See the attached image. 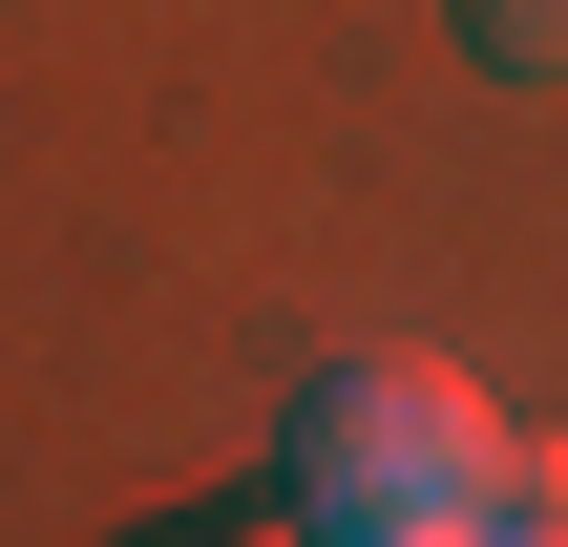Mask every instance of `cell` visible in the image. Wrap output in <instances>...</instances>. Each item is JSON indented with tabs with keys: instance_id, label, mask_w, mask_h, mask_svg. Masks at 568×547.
<instances>
[{
	"instance_id": "6da1fadb",
	"label": "cell",
	"mask_w": 568,
	"mask_h": 547,
	"mask_svg": "<svg viewBox=\"0 0 568 547\" xmlns=\"http://www.w3.org/2000/svg\"><path fill=\"white\" fill-rule=\"evenodd\" d=\"M485 443H506V422H485L443 358H400V337H379V358H316V379H295L274 485H295L316 527H358V506H485Z\"/></svg>"
},
{
	"instance_id": "7a4b0ae2",
	"label": "cell",
	"mask_w": 568,
	"mask_h": 547,
	"mask_svg": "<svg viewBox=\"0 0 568 547\" xmlns=\"http://www.w3.org/2000/svg\"><path fill=\"white\" fill-rule=\"evenodd\" d=\"M464 63L527 84V105H568V0H464Z\"/></svg>"
},
{
	"instance_id": "3957f363",
	"label": "cell",
	"mask_w": 568,
	"mask_h": 547,
	"mask_svg": "<svg viewBox=\"0 0 568 547\" xmlns=\"http://www.w3.org/2000/svg\"><path fill=\"white\" fill-rule=\"evenodd\" d=\"M337 547H485V506H358Z\"/></svg>"
},
{
	"instance_id": "277c9868",
	"label": "cell",
	"mask_w": 568,
	"mask_h": 547,
	"mask_svg": "<svg viewBox=\"0 0 568 547\" xmlns=\"http://www.w3.org/2000/svg\"><path fill=\"white\" fill-rule=\"evenodd\" d=\"M485 547H568V506H485Z\"/></svg>"
}]
</instances>
